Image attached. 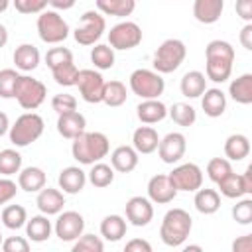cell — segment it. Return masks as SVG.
Segmentation results:
<instances>
[{"instance_id": "obj_46", "label": "cell", "mask_w": 252, "mask_h": 252, "mask_svg": "<svg viewBox=\"0 0 252 252\" xmlns=\"http://www.w3.org/2000/svg\"><path fill=\"white\" fill-rule=\"evenodd\" d=\"M71 59H73V53H71V49H67V47H51V49L45 53V65H47L49 69H53V67L65 63V61H71Z\"/></svg>"}, {"instance_id": "obj_7", "label": "cell", "mask_w": 252, "mask_h": 252, "mask_svg": "<svg viewBox=\"0 0 252 252\" xmlns=\"http://www.w3.org/2000/svg\"><path fill=\"white\" fill-rule=\"evenodd\" d=\"M130 91L144 98H159L165 91L163 77L154 69H136L130 75Z\"/></svg>"}, {"instance_id": "obj_32", "label": "cell", "mask_w": 252, "mask_h": 252, "mask_svg": "<svg viewBox=\"0 0 252 252\" xmlns=\"http://www.w3.org/2000/svg\"><path fill=\"white\" fill-rule=\"evenodd\" d=\"M250 154V140L244 134H230L224 142V156L228 161H240Z\"/></svg>"}, {"instance_id": "obj_40", "label": "cell", "mask_w": 252, "mask_h": 252, "mask_svg": "<svg viewBox=\"0 0 252 252\" xmlns=\"http://www.w3.org/2000/svg\"><path fill=\"white\" fill-rule=\"evenodd\" d=\"M51 75H53V79H55L57 85H61V87H75L77 75H79V67L71 59V61H65V63L53 67L51 69Z\"/></svg>"}, {"instance_id": "obj_26", "label": "cell", "mask_w": 252, "mask_h": 252, "mask_svg": "<svg viewBox=\"0 0 252 252\" xmlns=\"http://www.w3.org/2000/svg\"><path fill=\"white\" fill-rule=\"evenodd\" d=\"M201 106L209 118H219L226 110V94L217 87L205 89V93L201 94Z\"/></svg>"}, {"instance_id": "obj_12", "label": "cell", "mask_w": 252, "mask_h": 252, "mask_svg": "<svg viewBox=\"0 0 252 252\" xmlns=\"http://www.w3.org/2000/svg\"><path fill=\"white\" fill-rule=\"evenodd\" d=\"M104 79L98 71L94 69H79L77 75V83L75 87H79L81 98L89 104H98L102 102V91H104Z\"/></svg>"}, {"instance_id": "obj_19", "label": "cell", "mask_w": 252, "mask_h": 252, "mask_svg": "<svg viewBox=\"0 0 252 252\" xmlns=\"http://www.w3.org/2000/svg\"><path fill=\"white\" fill-rule=\"evenodd\" d=\"M57 183H59V189L67 195H77L85 189V183H87V173L79 167V165H69V167H63L59 171V177H57Z\"/></svg>"}, {"instance_id": "obj_15", "label": "cell", "mask_w": 252, "mask_h": 252, "mask_svg": "<svg viewBox=\"0 0 252 252\" xmlns=\"http://www.w3.org/2000/svg\"><path fill=\"white\" fill-rule=\"evenodd\" d=\"M185 150H187V138L181 132H169L163 138H159L158 154L163 163L173 165L181 161V158L185 156Z\"/></svg>"}, {"instance_id": "obj_25", "label": "cell", "mask_w": 252, "mask_h": 252, "mask_svg": "<svg viewBox=\"0 0 252 252\" xmlns=\"http://www.w3.org/2000/svg\"><path fill=\"white\" fill-rule=\"evenodd\" d=\"M158 144H159V136L152 126H140L132 134V148L138 154H144V156L154 154L158 150Z\"/></svg>"}, {"instance_id": "obj_4", "label": "cell", "mask_w": 252, "mask_h": 252, "mask_svg": "<svg viewBox=\"0 0 252 252\" xmlns=\"http://www.w3.org/2000/svg\"><path fill=\"white\" fill-rule=\"evenodd\" d=\"M43 128H45L43 118L37 112L30 110L16 118V122L8 130V136L16 148H26V146L33 144L35 140H39V136L43 134Z\"/></svg>"}, {"instance_id": "obj_57", "label": "cell", "mask_w": 252, "mask_h": 252, "mask_svg": "<svg viewBox=\"0 0 252 252\" xmlns=\"http://www.w3.org/2000/svg\"><path fill=\"white\" fill-rule=\"evenodd\" d=\"M8 37H10V35H8L6 26H4V24H0V49H2V47L8 43Z\"/></svg>"}, {"instance_id": "obj_14", "label": "cell", "mask_w": 252, "mask_h": 252, "mask_svg": "<svg viewBox=\"0 0 252 252\" xmlns=\"http://www.w3.org/2000/svg\"><path fill=\"white\" fill-rule=\"evenodd\" d=\"M220 195H224L226 199H240L244 195L252 193V165L246 167L244 173H228L224 179H220L219 183Z\"/></svg>"}, {"instance_id": "obj_33", "label": "cell", "mask_w": 252, "mask_h": 252, "mask_svg": "<svg viewBox=\"0 0 252 252\" xmlns=\"http://www.w3.org/2000/svg\"><path fill=\"white\" fill-rule=\"evenodd\" d=\"M100 236L108 242H118L126 236V219L120 215H106L100 222Z\"/></svg>"}, {"instance_id": "obj_42", "label": "cell", "mask_w": 252, "mask_h": 252, "mask_svg": "<svg viewBox=\"0 0 252 252\" xmlns=\"http://www.w3.org/2000/svg\"><path fill=\"white\" fill-rule=\"evenodd\" d=\"M228 173H232V165L226 158H213L207 163V175L213 183H219L220 179H224Z\"/></svg>"}, {"instance_id": "obj_43", "label": "cell", "mask_w": 252, "mask_h": 252, "mask_svg": "<svg viewBox=\"0 0 252 252\" xmlns=\"http://www.w3.org/2000/svg\"><path fill=\"white\" fill-rule=\"evenodd\" d=\"M104 250V242L100 236L96 234H81L75 242H73V252H102Z\"/></svg>"}, {"instance_id": "obj_58", "label": "cell", "mask_w": 252, "mask_h": 252, "mask_svg": "<svg viewBox=\"0 0 252 252\" xmlns=\"http://www.w3.org/2000/svg\"><path fill=\"white\" fill-rule=\"evenodd\" d=\"M8 6H10V0H0V14H2V12H6V10H8Z\"/></svg>"}, {"instance_id": "obj_10", "label": "cell", "mask_w": 252, "mask_h": 252, "mask_svg": "<svg viewBox=\"0 0 252 252\" xmlns=\"http://www.w3.org/2000/svg\"><path fill=\"white\" fill-rule=\"evenodd\" d=\"M140 43H142V28L136 22H130V20L118 22L108 32V45L112 49L128 51L138 47Z\"/></svg>"}, {"instance_id": "obj_60", "label": "cell", "mask_w": 252, "mask_h": 252, "mask_svg": "<svg viewBox=\"0 0 252 252\" xmlns=\"http://www.w3.org/2000/svg\"><path fill=\"white\" fill-rule=\"evenodd\" d=\"M2 240H4V238H2V230H0V246H2Z\"/></svg>"}, {"instance_id": "obj_38", "label": "cell", "mask_w": 252, "mask_h": 252, "mask_svg": "<svg viewBox=\"0 0 252 252\" xmlns=\"http://www.w3.org/2000/svg\"><path fill=\"white\" fill-rule=\"evenodd\" d=\"M0 220L6 228L10 230H18L22 226H26V220H28V211L22 207V205H8L4 207L2 215H0Z\"/></svg>"}, {"instance_id": "obj_55", "label": "cell", "mask_w": 252, "mask_h": 252, "mask_svg": "<svg viewBox=\"0 0 252 252\" xmlns=\"http://www.w3.org/2000/svg\"><path fill=\"white\" fill-rule=\"evenodd\" d=\"M77 0H49V4L55 8V10H71L75 6Z\"/></svg>"}, {"instance_id": "obj_51", "label": "cell", "mask_w": 252, "mask_h": 252, "mask_svg": "<svg viewBox=\"0 0 252 252\" xmlns=\"http://www.w3.org/2000/svg\"><path fill=\"white\" fill-rule=\"evenodd\" d=\"M236 16L244 22H252V0H236Z\"/></svg>"}, {"instance_id": "obj_1", "label": "cell", "mask_w": 252, "mask_h": 252, "mask_svg": "<svg viewBox=\"0 0 252 252\" xmlns=\"http://www.w3.org/2000/svg\"><path fill=\"white\" fill-rule=\"evenodd\" d=\"M205 77L213 83H224L230 79L234 63V47L224 39H213L205 47Z\"/></svg>"}, {"instance_id": "obj_52", "label": "cell", "mask_w": 252, "mask_h": 252, "mask_svg": "<svg viewBox=\"0 0 252 252\" xmlns=\"http://www.w3.org/2000/svg\"><path fill=\"white\" fill-rule=\"evenodd\" d=\"M124 250L126 252H152V244L144 238H132L130 242H126Z\"/></svg>"}, {"instance_id": "obj_49", "label": "cell", "mask_w": 252, "mask_h": 252, "mask_svg": "<svg viewBox=\"0 0 252 252\" xmlns=\"http://www.w3.org/2000/svg\"><path fill=\"white\" fill-rule=\"evenodd\" d=\"M4 252H28L30 250V240L24 236H8L2 240L0 246Z\"/></svg>"}, {"instance_id": "obj_35", "label": "cell", "mask_w": 252, "mask_h": 252, "mask_svg": "<svg viewBox=\"0 0 252 252\" xmlns=\"http://www.w3.org/2000/svg\"><path fill=\"white\" fill-rule=\"evenodd\" d=\"M87 181H91V185L96 187V189H104V187L112 185V181H114V169H112V165L102 163V161L93 163L91 165V171L87 173Z\"/></svg>"}, {"instance_id": "obj_22", "label": "cell", "mask_w": 252, "mask_h": 252, "mask_svg": "<svg viewBox=\"0 0 252 252\" xmlns=\"http://www.w3.org/2000/svg\"><path fill=\"white\" fill-rule=\"evenodd\" d=\"M224 10V0H195L193 2V16L199 24H215L220 20Z\"/></svg>"}, {"instance_id": "obj_18", "label": "cell", "mask_w": 252, "mask_h": 252, "mask_svg": "<svg viewBox=\"0 0 252 252\" xmlns=\"http://www.w3.org/2000/svg\"><path fill=\"white\" fill-rule=\"evenodd\" d=\"M35 205L39 209V213L51 217V215H59L65 207V193L61 189H53V187H43L37 191L35 197Z\"/></svg>"}, {"instance_id": "obj_47", "label": "cell", "mask_w": 252, "mask_h": 252, "mask_svg": "<svg viewBox=\"0 0 252 252\" xmlns=\"http://www.w3.org/2000/svg\"><path fill=\"white\" fill-rule=\"evenodd\" d=\"M51 108L57 114H63V112H69V110H77V98L73 94H69V93L55 94L51 98Z\"/></svg>"}, {"instance_id": "obj_34", "label": "cell", "mask_w": 252, "mask_h": 252, "mask_svg": "<svg viewBox=\"0 0 252 252\" xmlns=\"http://www.w3.org/2000/svg\"><path fill=\"white\" fill-rule=\"evenodd\" d=\"M96 10L104 16L126 18L136 10V0H94Z\"/></svg>"}, {"instance_id": "obj_27", "label": "cell", "mask_w": 252, "mask_h": 252, "mask_svg": "<svg viewBox=\"0 0 252 252\" xmlns=\"http://www.w3.org/2000/svg\"><path fill=\"white\" fill-rule=\"evenodd\" d=\"M12 59H14L16 69L28 73V71L37 69V65H39V61H41V55H39V49H37L35 45H32V43H22V45L16 47Z\"/></svg>"}, {"instance_id": "obj_9", "label": "cell", "mask_w": 252, "mask_h": 252, "mask_svg": "<svg viewBox=\"0 0 252 252\" xmlns=\"http://www.w3.org/2000/svg\"><path fill=\"white\" fill-rule=\"evenodd\" d=\"M106 32V20L96 10H87L81 16V24L75 28L73 37L79 45H94Z\"/></svg>"}, {"instance_id": "obj_2", "label": "cell", "mask_w": 252, "mask_h": 252, "mask_svg": "<svg viewBox=\"0 0 252 252\" xmlns=\"http://www.w3.org/2000/svg\"><path fill=\"white\" fill-rule=\"evenodd\" d=\"M110 152V142L106 134L102 132H81L77 138H73L71 154L73 158L83 165H93L96 161H102Z\"/></svg>"}, {"instance_id": "obj_16", "label": "cell", "mask_w": 252, "mask_h": 252, "mask_svg": "<svg viewBox=\"0 0 252 252\" xmlns=\"http://www.w3.org/2000/svg\"><path fill=\"white\" fill-rule=\"evenodd\" d=\"M126 220L132 226H148L154 219V203L148 197L134 195L126 201Z\"/></svg>"}, {"instance_id": "obj_5", "label": "cell", "mask_w": 252, "mask_h": 252, "mask_svg": "<svg viewBox=\"0 0 252 252\" xmlns=\"http://www.w3.org/2000/svg\"><path fill=\"white\" fill-rule=\"evenodd\" d=\"M185 57H187L185 43L177 37H169L156 49L152 65H154V71H158L159 75H167V73L177 71L181 63L185 61Z\"/></svg>"}, {"instance_id": "obj_8", "label": "cell", "mask_w": 252, "mask_h": 252, "mask_svg": "<svg viewBox=\"0 0 252 252\" xmlns=\"http://www.w3.org/2000/svg\"><path fill=\"white\" fill-rule=\"evenodd\" d=\"M47 96V89L41 81L30 77V75H20L16 89H14V98L24 110H35L43 104Z\"/></svg>"}, {"instance_id": "obj_37", "label": "cell", "mask_w": 252, "mask_h": 252, "mask_svg": "<svg viewBox=\"0 0 252 252\" xmlns=\"http://www.w3.org/2000/svg\"><path fill=\"white\" fill-rule=\"evenodd\" d=\"M167 116L177 124V126H193L197 120V110L187 104V102H173L171 108H167Z\"/></svg>"}, {"instance_id": "obj_44", "label": "cell", "mask_w": 252, "mask_h": 252, "mask_svg": "<svg viewBox=\"0 0 252 252\" xmlns=\"http://www.w3.org/2000/svg\"><path fill=\"white\" fill-rule=\"evenodd\" d=\"M18 77L20 73L16 69H0V96L2 98H14Z\"/></svg>"}, {"instance_id": "obj_28", "label": "cell", "mask_w": 252, "mask_h": 252, "mask_svg": "<svg viewBox=\"0 0 252 252\" xmlns=\"http://www.w3.org/2000/svg\"><path fill=\"white\" fill-rule=\"evenodd\" d=\"M51 230H53V224L43 213L26 220V236L32 242H45L51 236Z\"/></svg>"}, {"instance_id": "obj_23", "label": "cell", "mask_w": 252, "mask_h": 252, "mask_svg": "<svg viewBox=\"0 0 252 252\" xmlns=\"http://www.w3.org/2000/svg\"><path fill=\"white\" fill-rule=\"evenodd\" d=\"M136 116L142 124H158L167 116V106L159 98H144L136 106Z\"/></svg>"}, {"instance_id": "obj_30", "label": "cell", "mask_w": 252, "mask_h": 252, "mask_svg": "<svg viewBox=\"0 0 252 252\" xmlns=\"http://www.w3.org/2000/svg\"><path fill=\"white\" fill-rule=\"evenodd\" d=\"M195 209L201 215H215L220 209V195L217 189H209V187H199L195 191V199H193Z\"/></svg>"}, {"instance_id": "obj_59", "label": "cell", "mask_w": 252, "mask_h": 252, "mask_svg": "<svg viewBox=\"0 0 252 252\" xmlns=\"http://www.w3.org/2000/svg\"><path fill=\"white\" fill-rule=\"evenodd\" d=\"M183 250H185V252H189V250H197V252H199V250H203V248H201L199 244H189V246H185Z\"/></svg>"}, {"instance_id": "obj_56", "label": "cell", "mask_w": 252, "mask_h": 252, "mask_svg": "<svg viewBox=\"0 0 252 252\" xmlns=\"http://www.w3.org/2000/svg\"><path fill=\"white\" fill-rule=\"evenodd\" d=\"M8 130H10V118H8V114H6V112H2V110H0V138H2Z\"/></svg>"}, {"instance_id": "obj_24", "label": "cell", "mask_w": 252, "mask_h": 252, "mask_svg": "<svg viewBox=\"0 0 252 252\" xmlns=\"http://www.w3.org/2000/svg\"><path fill=\"white\" fill-rule=\"evenodd\" d=\"M45 183H47V175L37 165H30L18 171V187L26 193H37L39 189L45 187Z\"/></svg>"}, {"instance_id": "obj_13", "label": "cell", "mask_w": 252, "mask_h": 252, "mask_svg": "<svg viewBox=\"0 0 252 252\" xmlns=\"http://www.w3.org/2000/svg\"><path fill=\"white\" fill-rule=\"evenodd\" d=\"M53 230L61 242H75L85 232V219L77 211H61L57 215Z\"/></svg>"}, {"instance_id": "obj_41", "label": "cell", "mask_w": 252, "mask_h": 252, "mask_svg": "<svg viewBox=\"0 0 252 252\" xmlns=\"http://www.w3.org/2000/svg\"><path fill=\"white\" fill-rule=\"evenodd\" d=\"M22 169V156L14 148L0 150V173L4 177H10Z\"/></svg>"}, {"instance_id": "obj_20", "label": "cell", "mask_w": 252, "mask_h": 252, "mask_svg": "<svg viewBox=\"0 0 252 252\" xmlns=\"http://www.w3.org/2000/svg\"><path fill=\"white\" fill-rule=\"evenodd\" d=\"M85 128H87V120L79 110H69L57 116V132L67 140L77 138L81 132H85Z\"/></svg>"}, {"instance_id": "obj_21", "label": "cell", "mask_w": 252, "mask_h": 252, "mask_svg": "<svg viewBox=\"0 0 252 252\" xmlns=\"http://www.w3.org/2000/svg\"><path fill=\"white\" fill-rule=\"evenodd\" d=\"M140 154L132 146H118L110 154V165L118 173H130L138 167Z\"/></svg>"}, {"instance_id": "obj_29", "label": "cell", "mask_w": 252, "mask_h": 252, "mask_svg": "<svg viewBox=\"0 0 252 252\" xmlns=\"http://www.w3.org/2000/svg\"><path fill=\"white\" fill-rule=\"evenodd\" d=\"M207 89V77L205 73L201 71H187L183 77H181V83H179V91L183 96L187 98H199Z\"/></svg>"}, {"instance_id": "obj_54", "label": "cell", "mask_w": 252, "mask_h": 252, "mask_svg": "<svg viewBox=\"0 0 252 252\" xmlns=\"http://www.w3.org/2000/svg\"><path fill=\"white\" fill-rule=\"evenodd\" d=\"M238 39L246 51H252V22H246V26L240 30Z\"/></svg>"}, {"instance_id": "obj_53", "label": "cell", "mask_w": 252, "mask_h": 252, "mask_svg": "<svg viewBox=\"0 0 252 252\" xmlns=\"http://www.w3.org/2000/svg\"><path fill=\"white\" fill-rule=\"evenodd\" d=\"M232 252H252V234L238 236L232 242Z\"/></svg>"}, {"instance_id": "obj_45", "label": "cell", "mask_w": 252, "mask_h": 252, "mask_svg": "<svg viewBox=\"0 0 252 252\" xmlns=\"http://www.w3.org/2000/svg\"><path fill=\"white\" fill-rule=\"evenodd\" d=\"M232 219L238 224H250L252 222V199L250 197H240L238 203L232 207Z\"/></svg>"}, {"instance_id": "obj_6", "label": "cell", "mask_w": 252, "mask_h": 252, "mask_svg": "<svg viewBox=\"0 0 252 252\" xmlns=\"http://www.w3.org/2000/svg\"><path fill=\"white\" fill-rule=\"evenodd\" d=\"M69 24L63 20V16L57 10H43L37 16V33L43 43H63L69 37Z\"/></svg>"}, {"instance_id": "obj_3", "label": "cell", "mask_w": 252, "mask_h": 252, "mask_svg": "<svg viewBox=\"0 0 252 252\" xmlns=\"http://www.w3.org/2000/svg\"><path fill=\"white\" fill-rule=\"evenodd\" d=\"M193 228V219L185 209L173 207L163 215L161 226H159V238L165 246L169 248H177L183 246L185 240L189 238Z\"/></svg>"}, {"instance_id": "obj_11", "label": "cell", "mask_w": 252, "mask_h": 252, "mask_svg": "<svg viewBox=\"0 0 252 252\" xmlns=\"http://www.w3.org/2000/svg\"><path fill=\"white\" fill-rule=\"evenodd\" d=\"M171 185L179 191H187V193H195L199 187H203V169L197 163H179L177 167H173L167 173Z\"/></svg>"}, {"instance_id": "obj_39", "label": "cell", "mask_w": 252, "mask_h": 252, "mask_svg": "<svg viewBox=\"0 0 252 252\" xmlns=\"http://www.w3.org/2000/svg\"><path fill=\"white\" fill-rule=\"evenodd\" d=\"M114 49L108 43H96L91 49V61L98 71H106L114 67Z\"/></svg>"}, {"instance_id": "obj_50", "label": "cell", "mask_w": 252, "mask_h": 252, "mask_svg": "<svg viewBox=\"0 0 252 252\" xmlns=\"http://www.w3.org/2000/svg\"><path fill=\"white\" fill-rule=\"evenodd\" d=\"M18 189H20V187H18L16 181H12L10 177H0V205L10 203V201L16 197Z\"/></svg>"}, {"instance_id": "obj_36", "label": "cell", "mask_w": 252, "mask_h": 252, "mask_svg": "<svg viewBox=\"0 0 252 252\" xmlns=\"http://www.w3.org/2000/svg\"><path fill=\"white\" fill-rule=\"evenodd\" d=\"M128 98V91H126V85L122 81H108L104 83V91H102V102L106 106H122Z\"/></svg>"}, {"instance_id": "obj_17", "label": "cell", "mask_w": 252, "mask_h": 252, "mask_svg": "<svg viewBox=\"0 0 252 252\" xmlns=\"http://www.w3.org/2000/svg\"><path fill=\"white\" fill-rule=\"evenodd\" d=\"M177 197V189L171 185L165 173H158L148 181V199L156 205H167Z\"/></svg>"}, {"instance_id": "obj_31", "label": "cell", "mask_w": 252, "mask_h": 252, "mask_svg": "<svg viewBox=\"0 0 252 252\" xmlns=\"http://www.w3.org/2000/svg\"><path fill=\"white\" fill-rule=\"evenodd\" d=\"M228 94L238 104H250L252 102V75L244 73V75L232 79L228 85Z\"/></svg>"}, {"instance_id": "obj_48", "label": "cell", "mask_w": 252, "mask_h": 252, "mask_svg": "<svg viewBox=\"0 0 252 252\" xmlns=\"http://www.w3.org/2000/svg\"><path fill=\"white\" fill-rule=\"evenodd\" d=\"M12 4L20 14H41L49 0H12Z\"/></svg>"}]
</instances>
